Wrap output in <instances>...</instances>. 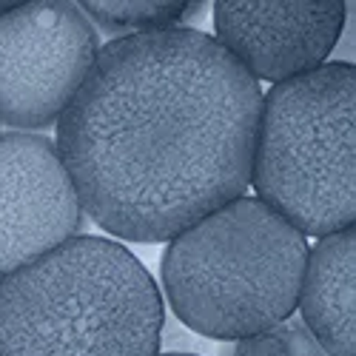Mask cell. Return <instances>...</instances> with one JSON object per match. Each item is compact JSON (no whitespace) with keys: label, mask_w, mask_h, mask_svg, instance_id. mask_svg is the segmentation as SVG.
Instances as JSON below:
<instances>
[{"label":"cell","mask_w":356,"mask_h":356,"mask_svg":"<svg viewBox=\"0 0 356 356\" xmlns=\"http://www.w3.org/2000/svg\"><path fill=\"white\" fill-rule=\"evenodd\" d=\"M296 308L328 356H356V225L308 248Z\"/></svg>","instance_id":"obj_8"},{"label":"cell","mask_w":356,"mask_h":356,"mask_svg":"<svg viewBox=\"0 0 356 356\" xmlns=\"http://www.w3.org/2000/svg\"><path fill=\"white\" fill-rule=\"evenodd\" d=\"M80 12L114 32H157L168 26H188L191 17L202 15L205 3H177V0H83Z\"/></svg>","instance_id":"obj_9"},{"label":"cell","mask_w":356,"mask_h":356,"mask_svg":"<svg viewBox=\"0 0 356 356\" xmlns=\"http://www.w3.org/2000/svg\"><path fill=\"white\" fill-rule=\"evenodd\" d=\"M274 331L282 337V342L288 348V356H328L322 350V345L314 339V334L302 325V319L288 316L285 322L277 325Z\"/></svg>","instance_id":"obj_10"},{"label":"cell","mask_w":356,"mask_h":356,"mask_svg":"<svg viewBox=\"0 0 356 356\" xmlns=\"http://www.w3.org/2000/svg\"><path fill=\"white\" fill-rule=\"evenodd\" d=\"M97 51L95 23L72 0L17 3L0 17V123L32 134L54 126Z\"/></svg>","instance_id":"obj_5"},{"label":"cell","mask_w":356,"mask_h":356,"mask_svg":"<svg viewBox=\"0 0 356 356\" xmlns=\"http://www.w3.org/2000/svg\"><path fill=\"white\" fill-rule=\"evenodd\" d=\"M157 356H194V353H157Z\"/></svg>","instance_id":"obj_13"},{"label":"cell","mask_w":356,"mask_h":356,"mask_svg":"<svg viewBox=\"0 0 356 356\" xmlns=\"http://www.w3.org/2000/svg\"><path fill=\"white\" fill-rule=\"evenodd\" d=\"M308 240L257 197H236L168 240L163 288L186 328L240 342L293 316Z\"/></svg>","instance_id":"obj_3"},{"label":"cell","mask_w":356,"mask_h":356,"mask_svg":"<svg viewBox=\"0 0 356 356\" xmlns=\"http://www.w3.org/2000/svg\"><path fill=\"white\" fill-rule=\"evenodd\" d=\"M251 188L302 236L356 225L353 63H325L262 95Z\"/></svg>","instance_id":"obj_4"},{"label":"cell","mask_w":356,"mask_h":356,"mask_svg":"<svg viewBox=\"0 0 356 356\" xmlns=\"http://www.w3.org/2000/svg\"><path fill=\"white\" fill-rule=\"evenodd\" d=\"M262 88L191 26L114 38L57 120L80 209L131 243H168L245 197Z\"/></svg>","instance_id":"obj_1"},{"label":"cell","mask_w":356,"mask_h":356,"mask_svg":"<svg viewBox=\"0 0 356 356\" xmlns=\"http://www.w3.org/2000/svg\"><path fill=\"white\" fill-rule=\"evenodd\" d=\"M15 6H17V3H0V17H3V15H9Z\"/></svg>","instance_id":"obj_12"},{"label":"cell","mask_w":356,"mask_h":356,"mask_svg":"<svg viewBox=\"0 0 356 356\" xmlns=\"http://www.w3.org/2000/svg\"><path fill=\"white\" fill-rule=\"evenodd\" d=\"M86 214L54 140L0 134V280L80 236Z\"/></svg>","instance_id":"obj_6"},{"label":"cell","mask_w":356,"mask_h":356,"mask_svg":"<svg viewBox=\"0 0 356 356\" xmlns=\"http://www.w3.org/2000/svg\"><path fill=\"white\" fill-rule=\"evenodd\" d=\"M350 3L314 0H220L217 43L257 83H285L316 72L339 46Z\"/></svg>","instance_id":"obj_7"},{"label":"cell","mask_w":356,"mask_h":356,"mask_svg":"<svg viewBox=\"0 0 356 356\" xmlns=\"http://www.w3.org/2000/svg\"><path fill=\"white\" fill-rule=\"evenodd\" d=\"M231 356H288V348L282 342V337L271 328L257 337H245L234 345Z\"/></svg>","instance_id":"obj_11"},{"label":"cell","mask_w":356,"mask_h":356,"mask_svg":"<svg viewBox=\"0 0 356 356\" xmlns=\"http://www.w3.org/2000/svg\"><path fill=\"white\" fill-rule=\"evenodd\" d=\"M163 296L106 236H72L0 280V356H157Z\"/></svg>","instance_id":"obj_2"}]
</instances>
